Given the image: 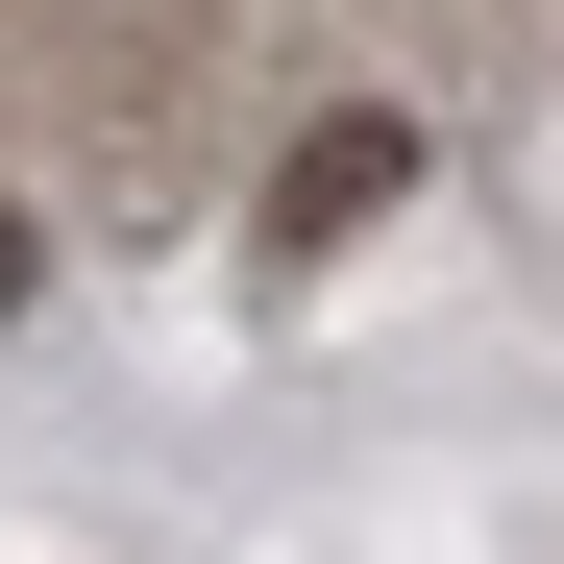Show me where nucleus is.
Listing matches in <instances>:
<instances>
[{
  "label": "nucleus",
  "instance_id": "nucleus-1",
  "mask_svg": "<svg viewBox=\"0 0 564 564\" xmlns=\"http://www.w3.org/2000/svg\"><path fill=\"white\" fill-rule=\"evenodd\" d=\"M393 197H417V123L393 99H344V123L270 148V246H344V221H393Z\"/></svg>",
  "mask_w": 564,
  "mask_h": 564
},
{
  "label": "nucleus",
  "instance_id": "nucleus-2",
  "mask_svg": "<svg viewBox=\"0 0 564 564\" xmlns=\"http://www.w3.org/2000/svg\"><path fill=\"white\" fill-rule=\"evenodd\" d=\"M25 270H50V246H25V197H0V319H25Z\"/></svg>",
  "mask_w": 564,
  "mask_h": 564
}]
</instances>
